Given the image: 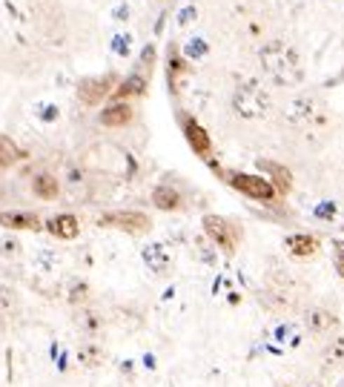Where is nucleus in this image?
Masks as SVG:
<instances>
[{
	"mask_svg": "<svg viewBox=\"0 0 344 387\" xmlns=\"http://www.w3.org/2000/svg\"><path fill=\"white\" fill-rule=\"evenodd\" d=\"M259 64H261L264 75L278 86H298L301 78H304L298 52L293 46H287L284 41L264 43L261 52H259Z\"/></svg>",
	"mask_w": 344,
	"mask_h": 387,
	"instance_id": "1",
	"label": "nucleus"
},
{
	"mask_svg": "<svg viewBox=\"0 0 344 387\" xmlns=\"http://www.w3.org/2000/svg\"><path fill=\"white\" fill-rule=\"evenodd\" d=\"M233 112L238 118H247V121H259V118H267L270 106H273V98L270 92L259 83V80H244L233 89Z\"/></svg>",
	"mask_w": 344,
	"mask_h": 387,
	"instance_id": "2",
	"label": "nucleus"
},
{
	"mask_svg": "<svg viewBox=\"0 0 344 387\" xmlns=\"http://www.w3.org/2000/svg\"><path fill=\"white\" fill-rule=\"evenodd\" d=\"M221 175H224V181H227L235 192H241V195H247V198H253V201L273 204V201L278 198L275 187L270 184V178H264V175H249V172H238V169H227V172H221Z\"/></svg>",
	"mask_w": 344,
	"mask_h": 387,
	"instance_id": "3",
	"label": "nucleus"
},
{
	"mask_svg": "<svg viewBox=\"0 0 344 387\" xmlns=\"http://www.w3.org/2000/svg\"><path fill=\"white\" fill-rule=\"evenodd\" d=\"M201 227H204L207 241H209L215 250H221V253H227V255H233V253L238 250L241 227H238L233 218H224V216H204Z\"/></svg>",
	"mask_w": 344,
	"mask_h": 387,
	"instance_id": "4",
	"label": "nucleus"
},
{
	"mask_svg": "<svg viewBox=\"0 0 344 387\" xmlns=\"http://www.w3.org/2000/svg\"><path fill=\"white\" fill-rule=\"evenodd\" d=\"M98 227H112V230L130 232V235H144L152 230V221L141 210H115V213H104L98 218Z\"/></svg>",
	"mask_w": 344,
	"mask_h": 387,
	"instance_id": "5",
	"label": "nucleus"
},
{
	"mask_svg": "<svg viewBox=\"0 0 344 387\" xmlns=\"http://www.w3.org/2000/svg\"><path fill=\"white\" fill-rule=\"evenodd\" d=\"M115 75H95V78H81L78 83V101L86 106H101L115 92Z\"/></svg>",
	"mask_w": 344,
	"mask_h": 387,
	"instance_id": "6",
	"label": "nucleus"
},
{
	"mask_svg": "<svg viewBox=\"0 0 344 387\" xmlns=\"http://www.w3.org/2000/svg\"><path fill=\"white\" fill-rule=\"evenodd\" d=\"M178 121H181V129H184V138H186V143H190V150L195 153V155H201V158H207L209 153H212V141H209V132L195 121L193 115H186V112H181L178 115Z\"/></svg>",
	"mask_w": 344,
	"mask_h": 387,
	"instance_id": "7",
	"label": "nucleus"
},
{
	"mask_svg": "<svg viewBox=\"0 0 344 387\" xmlns=\"http://www.w3.org/2000/svg\"><path fill=\"white\" fill-rule=\"evenodd\" d=\"M319 112H322V106H319V101L312 98V95H296V98H290L287 106H284V118H287L290 124H296V127L316 121Z\"/></svg>",
	"mask_w": 344,
	"mask_h": 387,
	"instance_id": "8",
	"label": "nucleus"
},
{
	"mask_svg": "<svg viewBox=\"0 0 344 387\" xmlns=\"http://www.w3.org/2000/svg\"><path fill=\"white\" fill-rule=\"evenodd\" d=\"M0 227L9 232H41L43 221L38 213L29 210H0Z\"/></svg>",
	"mask_w": 344,
	"mask_h": 387,
	"instance_id": "9",
	"label": "nucleus"
},
{
	"mask_svg": "<svg viewBox=\"0 0 344 387\" xmlns=\"http://www.w3.org/2000/svg\"><path fill=\"white\" fill-rule=\"evenodd\" d=\"M141 258L146 264V270L155 273V276H167L170 267H172V253L164 241H149L144 250H141Z\"/></svg>",
	"mask_w": 344,
	"mask_h": 387,
	"instance_id": "10",
	"label": "nucleus"
},
{
	"mask_svg": "<svg viewBox=\"0 0 344 387\" xmlns=\"http://www.w3.org/2000/svg\"><path fill=\"white\" fill-rule=\"evenodd\" d=\"M43 230L52 238H57V241H72V238H78V232H81V221L72 213H57V216L43 221Z\"/></svg>",
	"mask_w": 344,
	"mask_h": 387,
	"instance_id": "11",
	"label": "nucleus"
},
{
	"mask_svg": "<svg viewBox=\"0 0 344 387\" xmlns=\"http://www.w3.org/2000/svg\"><path fill=\"white\" fill-rule=\"evenodd\" d=\"M132 118H135V109L130 106V101H115V104H109V106L101 109L98 121L106 129H121V127H130Z\"/></svg>",
	"mask_w": 344,
	"mask_h": 387,
	"instance_id": "12",
	"label": "nucleus"
},
{
	"mask_svg": "<svg viewBox=\"0 0 344 387\" xmlns=\"http://www.w3.org/2000/svg\"><path fill=\"white\" fill-rule=\"evenodd\" d=\"M336 327H338V318L327 307H310L304 313V330L312 336H327L336 330Z\"/></svg>",
	"mask_w": 344,
	"mask_h": 387,
	"instance_id": "13",
	"label": "nucleus"
},
{
	"mask_svg": "<svg viewBox=\"0 0 344 387\" xmlns=\"http://www.w3.org/2000/svg\"><path fill=\"white\" fill-rule=\"evenodd\" d=\"M259 169H261V172H267L264 178H270V184L275 187V192H278V195H287V192L293 190V175H290V169H287V167H281L278 161L261 158V161H259Z\"/></svg>",
	"mask_w": 344,
	"mask_h": 387,
	"instance_id": "14",
	"label": "nucleus"
},
{
	"mask_svg": "<svg viewBox=\"0 0 344 387\" xmlns=\"http://www.w3.org/2000/svg\"><path fill=\"white\" fill-rule=\"evenodd\" d=\"M284 247L296 258H312L322 250V241H319L316 235H310V232H293V235L284 238Z\"/></svg>",
	"mask_w": 344,
	"mask_h": 387,
	"instance_id": "15",
	"label": "nucleus"
},
{
	"mask_svg": "<svg viewBox=\"0 0 344 387\" xmlns=\"http://www.w3.org/2000/svg\"><path fill=\"white\" fill-rule=\"evenodd\" d=\"M152 206H155V210H161V213H178L184 206V198H181V192L175 187L158 184L152 190Z\"/></svg>",
	"mask_w": 344,
	"mask_h": 387,
	"instance_id": "16",
	"label": "nucleus"
},
{
	"mask_svg": "<svg viewBox=\"0 0 344 387\" xmlns=\"http://www.w3.org/2000/svg\"><path fill=\"white\" fill-rule=\"evenodd\" d=\"M146 86H149V80H146V75H141V72H132L130 78H123L118 86H115V92H112V98H118V101H130V98H141V95H146Z\"/></svg>",
	"mask_w": 344,
	"mask_h": 387,
	"instance_id": "17",
	"label": "nucleus"
},
{
	"mask_svg": "<svg viewBox=\"0 0 344 387\" xmlns=\"http://www.w3.org/2000/svg\"><path fill=\"white\" fill-rule=\"evenodd\" d=\"M32 192H35V198H41V201H55V198L60 195V181H57L52 172H38V175L32 178Z\"/></svg>",
	"mask_w": 344,
	"mask_h": 387,
	"instance_id": "18",
	"label": "nucleus"
},
{
	"mask_svg": "<svg viewBox=\"0 0 344 387\" xmlns=\"http://www.w3.org/2000/svg\"><path fill=\"white\" fill-rule=\"evenodd\" d=\"M101 362H104V347H101V344L83 342V344L78 347V365H81V367L95 370V367H101Z\"/></svg>",
	"mask_w": 344,
	"mask_h": 387,
	"instance_id": "19",
	"label": "nucleus"
},
{
	"mask_svg": "<svg viewBox=\"0 0 344 387\" xmlns=\"http://www.w3.org/2000/svg\"><path fill=\"white\" fill-rule=\"evenodd\" d=\"M57 264H60V255L55 250H49V247L35 250V255H32V267H35V273H41V276H52L57 270Z\"/></svg>",
	"mask_w": 344,
	"mask_h": 387,
	"instance_id": "20",
	"label": "nucleus"
},
{
	"mask_svg": "<svg viewBox=\"0 0 344 387\" xmlns=\"http://www.w3.org/2000/svg\"><path fill=\"white\" fill-rule=\"evenodd\" d=\"M23 155H26V153L20 150V146H18L12 138L0 135V172H4V169H9L12 164H18Z\"/></svg>",
	"mask_w": 344,
	"mask_h": 387,
	"instance_id": "21",
	"label": "nucleus"
},
{
	"mask_svg": "<svg viewBox=\"0 0 344 387\" xmlns=\"http://www.w3.org/2000/svg\"><path fill=\"white\" fill-rule=\"evenodd\" d=\"M322 362L327 367H341L344 365V336H333L327 347L322 350Z\"/></svg>",
	"mask_w": 344,
	"mask_h": 387,
	"instance_id": "22",
	"label": "nucleus"
},
{
	"mask_svg": "<svg viewBox=\"0 0 344 387\" xmlns=\"http://www.w3.org/2000/svg\"><path fill=\"white\" fill-rule=\"evenodd\" d=\"M78 327H81L86 336H98L101 327H104V318H101L95 310H83V313L78 316Z\"/></svg>",
	"mask_w": 344,
	"mask_h": 387,
	"instance_id": "23",
	"label": "nucleus"
},
{
	"mask_svg": "<svg viewBox=\"0 0 344 387\" xmlns=\"http://www.w3.org/2000/svg\"><path fill=\"white\" fill-rule=\"evenodd\" d=\"M273 336H275V342L290 344V347H298L301 344V333L296 330V324H278Z\"/></svg>",
	"mask_w": 344,
	"mask_h": 387,
	"instance_id": "24",
	"label": "nucleus"
},
{
	"mask_svg": "<svg viewBox=\"0 0 344 387\" xmlns=\"http://www.w3.org/2000/svg\"><path fill=\"white\" fill-rule=\"evenodd\" d=\"M67 302L72 307H83L89 302V284L86 281H72L69 284V293H67Z\"/></svg>",
	"mask_w": 344,
	"mask_h": 387,
	"instance_id": "25",
	"label": "nucleus"
},
{
	"mask_svg": "<svg viewBox=\"0 0 344 387\" xmlns=\"http://www.w3.org/2000/svg\"><path fill=\"white\" fill-rule=\"evenodd\" d=\"M18 310V293L9 284H0V313H15Z\"/></svg>",
	"mask_w": 344,
	"mask_h": 387,
	"instance_id": "26",
	"label": "nucleus"
},
{
	"mask_svg": "<svg viewBox=\"0 0 344 387\" xmlns=\"http://www.w3.org/2000/svg\"><path fill=\"white\" fill-rule=\"evenodd\" d=\"M20 253H23V244L18 241L15 235H4V238H0V255H4V258H18Z\"/></svg>",
	"mask_w": 344,
	"mask_h": 387,
	"instance_id": "27",
	"label": "nucleus"
},
{
	"mask_svg": "<svg viewBox=\"0 0 344 387\" xmlns=\"http://www.w3.org/2000/svg\"><path fill=\"white\" fill-rule=\"evenodd\" d=\"M186 75V64L181 61V57H170V86L178 92V78Z\"/></svg>",
	"mask_w": 344,
	"mask_h": 387,
	"instance_id": "28",
	"label": "nucleus"
},
{
	"mask_svg": "<svg viewBox=\"0 0 344 387\" xmlns=\"http://www.w3.org/2000/svg\"><path fill=\"white\" fill-rule=\"evenodd\" d=\"M112 49H115V55H121V57H127L130 52H132V35H115L112 38Z\"/></svg>",
	"mask_w": 344,
	"mask_h": 387,
	"instance_id": "29",
	"label": "nucleus"
},
{
	"mask_svg": "<svg viewBox=\"0 0 344 387\" xmlns=\"http://www.w3.org/2000/svg\"><path fill=\"white\" fill-rule=\"evenodd\" d=\"M35 109H38V118H41L43 124H52L55 118H57V106L55 104H38Z\"/></svg>",
	"mask_w": 344,
	"mask_h": 387,
	"instance_id": "30",
	"label": "nucleus"
},
{
	"mask_svg": "<svg viewBox=\"0 0 344 387\" xmlns=\"http://www.w3.org/2000/svg\"><path fill=\"white\" fill-rule=\"evenodd\" d=\"M333 253H336V273L344 279V241H333Z\"/></svg>",
	"mask_w": 344,
	"mask_h": 387,
	"instance_id": "31",
	"label": "nucleus"
},
{
	"mask_svg": "<svg viewBox=\"0 0 344 387\" xmlns=\"http://www.w3.org/2000/svg\"><path fill=\"white\" fill-rule=\"evenodd\" d=\"M316 216L324 218V221H333L336 218V204H319L316 206Z\"/></svg>",
	"mask_w": 344,
	"mask_h": 387,
	"instance_id": "32",
	"label": "nucleus"
},
{
	"mask_svg": "<svg viewBox=\"0 0 344 387\" xmlns=\"http://www.w3.org/2000/svg\"><path fill=\"white\" fill-rule=\"evenodd\" d=\"M207 49H204V43L201 41H190L186 43V57H201Z\"/></svg>",
	"mask_w": 344,
	"mask_h": 387,
	"instance_id": "33",
	"label": "nucleus"
},
{
	"mask_svg": "<svg viewBox=\"0 0 344 387\" xmlns=\"http://www.w3.org/2000/svg\"><path fill=\"white\" fill-rule=\"evenodd\" d=\"M304 387H327V384H324V381H319V379H312V381H307Z\"/></svg>",
	"mask_w": 344,
	"mask_h": 387,
	"instance_id": "34",
	"label": "nucleus"
},
{
	"mask_svg": "<svg viewBox=\"0 0 344 387\" xmlns=\"http://www.w3.org/2000/svg\"><path fill=\"white\" fill-rule=\"evenodd\" d=\"M4 333H6V321H4V316H0V339H4Z\"/></svg>",
	"mask_w": 344,
	"mask_h": 387,
	"instance_id": "35",
	"label": "nucleus"
},
{
	"mask_svg": "<svg viewBox=\"0 0 344 387\" xmlns=\"http://www.w3.org/2000/svg\"><path fill=\"white\" fill-rule=\"evenodd\" d=\"M336 387H344V379H338V384H336Z\"/></svg>",
	"mask_w": 344,
	"mask_h": 387,
	"instance_id": "36",
	"label": "nucleus"
},
{
	"mask_svg": "<svg viewBox=\"0 0 344 387\" xmlns=\"http://www.w3.org/2000/svg\"><path fill=\"white\" fill-rule=\"evenodd\" d=\"M341 232H344V224H341Z\"/></svg>",
	"mask_w": 344,
	"mask_h": 387,
	"instance_id": "37",
	"label": "nucleus"
}]
</instances>
